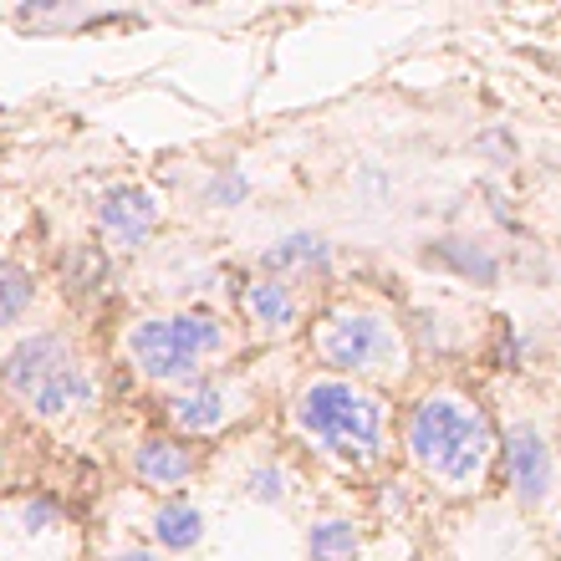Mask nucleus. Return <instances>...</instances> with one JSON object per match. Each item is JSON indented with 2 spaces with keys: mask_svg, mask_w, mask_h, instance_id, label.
I'll return each mask as SVG.
<instances>
[{
  "mask_svg": "<svg viewBox=\"0 0 561 561\" xmlns=\"http://www.w3.org/2000/svg\"><path fill=\"white\" fill-rule=\"evenodd\" d=\"M403 449L428 485L449 490V495H470L490 474L501 439L480 403H470L455 388H434L403 419Z\"/></svg>",
  "mask_w": 561,
  "mask_h": 561,
  "instance_id": "nucleus-1",
  "label": "nucleus"
},
{
  "mask_svg": "<svg viewBox=\"0 0 561 561\" xmlns=\"http://www.w3.org/2000/svg\"><path fill=\"white\" fill-rule=\"evenodd\" d=\"M291 424L311 449H322L327 459H342V465H357V470L388 455V403L368 383H353L337 373L307 378L296 388Z\"/></svg>",
  "mask_w": 561,
  "mask_h": 561,
  "instance_id": "nucleus-2",
  "label": "nucleus"
},
{
  "mask_svg": "<svg viewBox=\"0 0 561 561\" xmlns=\"http://www.w3.org/2000/svg\"><path fill=\"white\" fill-rule=\"evenodd\" d=\"M0 383L26 414L36 419H72L98 403V378L61 332H31L5 353L0 363Z\"/></svg>",
  "mask_w": 561,
  "mask_h": 561,
  "instance_id": "nucleus-3",
  "label": "nucleus"
},
{
  "mask_svg": "<svg viewBox=\"0 0 561 561\" xmlns=\"http://www.w3.org/2000/svg\"><path fill=\"white\" fill-rule=\"evenodd\" d=\"M230 347V327L209 311H159V317H138L123 332V353L134 363L138 378L163 388H184L205 378V363Z\"/></svg>",
  "mask_w": 561,
  "mask_h": 561,
  "instance_id": "nucleus-4",
  "label": "nucleus"
},
{
  "mask_svg": "<svg viewBox=\"0 0 561 561\" xmlns=\"http://www.w3.org/2000/svg\"><path fill=\"white\" fill-rule=\"evenodd\" d=\"M317 357L337 378H353V383H388V378H403L409 373V337L403 327L378 307H337L317 322Z\"/></svg>",
  "mask_w": 561,
  "mask_h": 561,
  "instance_id": "nucleus-5",
  "label": "nucleus"
},
{
  "mask_svg": "<svg viewBox=\"0 0 561 561\" xmlns=\"http://www.w3.org/2000/svg\"><path fill=\"white\" fill-rule=\"evenodd\" d=\"M501 449H505V480H511V495H516L520 511H541L557 490V474H561V459H557V444L541 424L531 419H516V424L501 434Z\"/></svg>",
  "mask_w": 561,
  "mask_h": 561,
  "instance_id": "nucleus-6",
  "label": "nucleus"
},
{
  "mask_svg": "<svg viewBox=\"0 0 561 561\" xmlns=\"http://www.w3.org/2000/svg\"><path fill=\"white\" fill-rule=\"evenodd\" d=\"M240 388L225 383V378H194V383L174 388L169 393V419L184 439H205V434H220L225 424L240 419Z\"/></svg>",
  "mask_w": 561,
  "mask_h": 561,
  "instance_id": "nucleus-7",
  "label": "nucleus"
},
{
  "mask_svg": "<svg viewBox=\"0 0 561 561\" xmlns=\"http://www.w3.org/2000/svg\"><path fill=\"white\" fill-rule=\"evenodd\" d=\"M163 220V199L148 184H113V190L98 199V225H103L107 240H118L123 251L144 245Z\"/></svg>",
  "mask_w": 561,
  "mask_h": 561,
  "instance_id": "nucleus-8",
  "label": "nucleus"
},
{
  "mask_svg": "<svg viewBox=\"0 0 561 561\" xmlns=\"http://www.w3.org/2000/svg\"><path fill=\"white\" fill-rule=\"evenodd\" d=\"M194 470H199V455L190 449V439H174V434H144V439L134 444V474L153 490L190 485Z\"/></svg>",
  "mask_w": 561,
  "mask_h": 561,
  "instance_id": "nucleus-9",
  "label": "nucleus"
},
{
  "mask_svg": "<svg viewBox=\"0 0 561 561\" xmlns=\"http://www.w3.org/2000/svg\"><path fill=\"white\" fill-rule=\"evenodd\" d=\"M240 317L261 332V337H291L296 322H301V307H296V291L276 276H255L245 280L240 291Z\"/></svg>",
  "mask_w": 561,
  "mask_h": 561,
  "instance_id": "nucleus-10",
  "label": "nucleus"
},
{
  "mask_svg": "<svg viewBox=\"0 0 561 561\" xmlns=\"http://www.w3.org/2000/svg\"><path fill=\"white\" fill-rule=\"evenodd\" d=\"M261 266H266V276L286 280V276H322L327 266H332V245H327L322 236H311V230H291V236L271 240L266 251H261Z\"/></svg>",
  "mask_w": 561,
  "mask_h": 561,
  "instance_id": "nucleus-11",
  "label": "nucleus"
},
{
  "mask_svg": "<svg viewBox=\"0 0 561 561\" xmlns=\"http://www.w3.org/2000/svg\"><path fill=\"white\" fill-rule=\"evenodd\" d=\"M148 536H153V547L159 551H194L205 541V511L184 495H169V501L153 505V516H148Z\"/></svg>",
  "mask_w": 561,
  "mask_h": 561,
  "instance_id": "nucleus-12",
  "label": "nucleus"
},
{
  "mask_svg": "<svg viewBox=\"0 0 561 561\" xmlns=\"http://www.w3.org/2000/svg\"><path fill=\"white\" fill-rule=\"evenodd\" d=\"M363 551V526L347 516H327V520H311L307 531V557L311 561H353Z\"/></svg>",
  "mask_w": 561,
  "mask_h": 561,
  "instance_id": "nucleus-13",
  "label": "nucleus"
},
{
  "mask_svg": "<svg viewBox=\"0 0 561 561\" xmlns=\"http://www.w3.org/2000/svg\"><path fill=\"white\" fill-rule=\"evenodd\" d=\"M31 307H36V280H31V271L0 255V332L15 322H26Z\"/></svg>",
  "mask_w": 561,
  "mask_h": 561,
  "instance_id": "nucleus-14",
  "label": "nucleus"
},
{
  "mask_svg": "<svg viewBox=\"0 0 561 561\" xmlns=\"http://www.w3.org/2000/svg\"><path fill=\"white\" fill-rule=\"evenodd\" d=\"M245 194H251V179H245V169H236V163H225V169H215L209 174V184H205V199L209 209H236V205H245Z\"/></svg>",
  "mask_w": 561,
  "mask_h": 561,
  "instance_id": "nucleus-15",
  "label": "nucleus"
},
{
  "mask_svg": "<svg viewBox=\"0 0 561 561\" xmlns=\"http://www.w3.org/2000/svg\"><path fill=\"white\" fill-rule=\"evenodd\" d=\"M245 495H251L255 505H280L286 501V470H280L276 459L251 465V470H245Z\"/></svg>",
  "mask_w": 561,
  "mask_h": 561,
  "instance_id": "nucleus-16",
  "label": "nucleus"
},
{
  "mask_svg": "<svg viewBox=\"0 0 561 561\" xmlns=\"http://www.w3.org/2000/svg\"><path fill=\"white\" fill-rule=\"evenodd\" d=\"M15 520H21V531H26V536H46L51 526H57V501H46V495H31V501L15 511Z\"/></svg>",
  "mask_w": 561,
  "mask_h": 561,
  "instance_id": "nucleus-17",
  "label": "nucleus"
},
{
  "mask_svg": "<svg viewBox=\"0 0 561 561\" xmlns=\"http://www.w3.org/2000/svg\"><path fill=\"white\" fill-rule=\"evenodd\" d=\"M107 561H163L159 551H148V547H123V551H113Z\"/></svg>",
  "mask_w": 561,
  "mask_h": 561,
  "instance_id": "nucleus-18",
  "label": "nucleus"
},
{
  "mask_svg": "<svg viewBox=\"0 0 561 561\" xmlns=\"http://www.w3.org/2000/svg\"><path fill=\"white\" fill-rule=\"evenodd\" d=\"M551 536H557V551H561V516H557V526H551Z\"/></svg>",
  "mask_w": 561,
  "mask_h": 561,
  "instance_id": "nucleus-19",
  "label": "nucleus"
}]
</instances>
